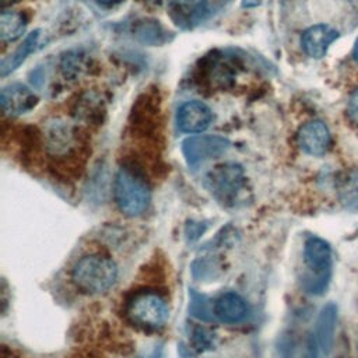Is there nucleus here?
<instances>
[{
    "mask_svg": "<svg viewBox=\"0 0 358 358\" xmlns=\"http://www.w3.org/2000/svg\"><path fill=\"white\" fill-rule=\"evenodd\" d=\"M117 278V266L106 255L91 253L76 262L71 268V281L76 288L88 295L103 294Z\"/></svg>",
    "mask_w": 358,
    "mask_h": 358,
    "instance_id": "f257e3e1",
    "label": "nucleus"
},
{
    "mask_svg": "<svg viewBox=\"0 0 358 358\" xmlns=\"http://www.w3.org/2000/svg\"><path fill=\"white\" fill-rule=\"evenodd\" d=\"M126 319L138 329L155 331L162 329L169 319L166 301L154 291L143 289L134 292L124 305Z\"/></svg>",
    "mask_w": 358,
    "mask_h": 358,
    "instance_id": "f03ea898",
    "label": "nucleus"
},
{
    "mask_svg": "<svg viewBox=\"0 0 358 358\" xmlns=\"http://www.w3.org/2000/svg\"><path fill=\"white\" fill-rule=\"evenodd\" d=\"M303 264L306 274L302 285L309 294H323L331 275V249L330 245L317 236H309L303 245Z\"/></svg>",
    "mask_w": 358,
    "mask_h": 358,
    "instance_id": "7ed1b4c3",
    "label": "nucleus"
},
{
    "mask_svg": "<svg viewBox=\"0 0 358 358\" xmlns=\"http://www.w3.org/2000/svg\"><path fill=\"white\" fill-rule=\"evenodd\" d=\"M113 193L119 210L129 217L141 215L151 200V192L145 179L129 166L119 168Z\"/></svg>",
    "mask_w": 358,
    "mask_h": 358,
    "instance_id": "20e7f679",
    "label": "nucleus"
},
{
    "mask_svg": "<svg viewBox=\"0 0 358 358\" xmlns=\"http://www.w3.org/2000/svg\"><path fill=\"white\" fill-rule=\"evenodd\" d=\"M229 147V141L218 136H193L183 141L182 151L189 166H197L211 158L220 157Z\"/></svg>",
    "mask_w": 358,
    "mask_h": 358,
    "instance_id": "39448f33",
    "label": "nucleus"
},
{
    "mask_svg": "<svg viewBox=\"0 0 358 358\" xmlns=\"http://www.w3.org/2000/svg\"><path fill=\"white\" fill-rule=\"evenodd\" d=\"M211 192L221 203H232L239 189L243 186V172L239 165L224 164L208 175Z\"/></svg>",
    "mask_w": 358,
    "mask_h": 358,
    "instance_id": "423d86ee",
    "label": "nucleus"
},
{
    "mask_svg": "<svg viewBox=\"0 0 358 358\" xmlns=\"http://www.w3.org/2000/svg\"><path fill=\"white\" fill-rule=\"evenodd\" d=\"M331 143L327 126L320 120H310L305 123L298 131V145L309 155H323Z\"/></svg>",
    "mask_w": 358,
    "mask_h": 358,
    "instance_id": "0eeeda50",
    "label": "nucleus"
},
{
    "mask_svg": "<svg viewBox=\"0 0 358 358\" xmlns=\"http://www.w3.org/2000/svg\"><path fill=\"white\" fill-rule=\"evenodd\" d=\"M211 110L201 101H189L178 110V126L185 133H201L211 122Z\"/></svg>",
    "mask_w": 358,
    "mask_h": 358,
    "instance_id": "6e6552de",
    "label": "nucleus"
},
{
    "mask_svg": "<svg viewBox=\"0 0 358 358\" xmlns=\"http://www.w3.org/2000/svg\"><path fill=\"white\" fill-rule=\"evenodd\" d=\"M1 108L10 116H18L31 110L36 102V95L22 84H10L3 88L1 95Z\"/></svg>",
    "mask_w": 358,
    "mask_h": 358,
    "instance_id": "1a4fd4ad",
    "label": "nucleus"
},
{
    "mask_svg": "<svg viewBox=\"0 0 358 358\" xmlns=\"http://www.w3.org/2000/svg\"><path fill=\"white\" fill-rule=\"evenodd\" d=\"M338 31L326 24L308 28L302 35V48L313 59H320L327 53L329 46L338 38Z\"/></svg>",
    "mask_w": 358,
    "mask_h": 358,
    "instance_id": "9d476101",
    "label": "nucleus"
},
{
    "mask_svg": "<svg viewBox=\"0 0 358 358\" xmlns=\"http://www.w3.org/2000/svg\"><path fill=\"white\" fill-rule=\"evenodd\" d=\"M249 315L245 299L236 292H225L214 302V316L222 323H241Z\"/></svg>",
    "mask_w": 358,
    "mask_h": 358,
    "instance_id": "9b49d317",
    "label": "nucleus"
},
{
    "mask_svg": "<svg viewBox=\"0 0 358 358\" xmlns=\"http://www.w3.org/2000/svg\"><path fill=\"white\" fill-rule=\"evenodd\" d=\"M336 317H337V308L334 303H327L319 317H317V324H316V336H315V347L319 354L323 357L327 355L331 340H333V333H334V326H336Z\"/></svg>",
    "mask_w": 358,
    "mask_h": 358,
    "instance_id": "f8f14e48",
    "label": "nucleus"
},
{
    "mask_svg": "<svg viewBox=\"0 0 358 358\" xmlns=\"http://www.w3.org/2000/svg\"><path fill=\"white\" fill-rule=\"evenodd\" d=\"M38 38H39V29L31 32L25 41L8 56L6 57L3 62H1V66H0V73L1 76H7L8 73L14 71L25 59L27 56L35 49L36 43H38Z\"/></svg>",
    "mask_w": 358,
    "mask_h": 358,
    "instance_id": "ddd939ff",
    "label": "nucleus"
},
{
    "mask_svg": "<svg viewBox=\"0 0 358 358\" xmlns=\"http://www.w3.org/2000/svg\"><path fill=\"white\" fill-rule=\"evenodd\" d=\"M27 27V20L21 13L3 11L0 15V39L3 42H13L18 39Z\"/></svg>",
    "mask_w": 358,
    "mask_h": 358,
    "instance_id": "4468645a",
    "label": "nucleus"
},
{
    "mask_svg": "<svg viewBox=\"0 0 358 358\" xmlns=\"http://www.w3.org/2000/svg\"><path fill=\"white\" fill-rule=\"evenodd\" d=\"M173 11L178 13L179 20L187 24L197 22L203 20V14L206 13V1L204 0H175Z\"/></svg>",
    "mask_w": 358,
    "mask_h": 358,
    "instance_id": "2eb2a0df",
    "label": "nucleus"
},
{
    "mask_svg": "<svg viewBox=\"0 0 358 358\" xmlns=\"http://www.w3.org/2000/svg\"><path fill=\"white\" fill-rule=\"evenodd\" d=\"M347 116L351 123L358 126V88L351 94L347 103Z\"/></svg>",
    "mask_w": 358,
    "mask_h": 358,
    "instance_id": "dca6fc26",
    "label": "nucleus"
},
{
    "mask_svg": "<svg viewBox=\"0 0 358 358\" xmlns=\"http://www.w3.org/2000/svg\"><path fill=\"white\" fill-rule=\"evenodd\" d=\"M262 3V0H243L242 1V6L243 7H256Z\"/></svg>",
    "mask_w": 358,
    "mask_h": 358,
    "instance_id": "f3484780",
    "label": "nucleus"
},
{
    "mask_svg": "<svg viewBox=\"0 0 358 358\" xmlns=\"http://www.w3.org/2000/svg\"><path fill=\"white\" fill-rule=\"evenodd\" d=\"M99 4H102V6H113V4H116V3H119L120 0H96Z\"/></svg>",
    "mask_w": 358,
    "mask_h": 358,
    "instance_id": "a211bd4d",
    "label": "nucleus"
},
{
    "mask_svg": "<svg viewBox=\"0 0 358 358\" xmlns=\"http://www.w3.org/2000/svg\"><path fill=\"white\" fill-rule=\"evenodd\" d=\"M352 57H354V60L358 63V38H357V41H355V43H354V49H352Z\"/></svg>",
    "mask_w": 358,
    "mask_h": 358,
    "instance_id": "6ab92c4d",
    "label": "nucleus"
},
{
    "mask_svg": "<svg viewBox=\"0 0 358 358\" xmlns=\"http://www.w3.org/2000/svg\"><path fill=\"white\" fill-rule=\"evenodd\" d=\"M15 0H1V4L3 6H7V4H11V3H14Z\"/></svg>",
    "mask_w": 358,
    "mask_h": 358,
    "instance_id": "aec40b11",
    "label": "nucleus"
}]
</instances>
